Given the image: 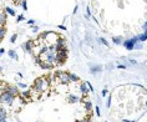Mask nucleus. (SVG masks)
Returning a JSON list of instances; mask_svg holds the SVG:
<instances>
[{
	"label": "nucleus",
	"instance_id": "1",
	"mask_svg": "<svg viewBox=\"0 0 147 122\" xmlns=\"http://www.w3.org/2000/svg\"><path fill=\"white\" fill-rule=\"evenodd\" d=\"M24 49L32 55L38 65L42 69L53 70L66 64L67 42L64 35L56 31H44L36 38L29 40Z\"/></svg>",
	"mask_w": 147,
	"mask_h": 122
},
{
	"label": "nucleus",
	"instance_id": "2",
	"mask_svg": "<svg viewBox=\"0 0 147 122\" xmlns=\"http://www.w3.org/2000/svg\"><path fill=\"white\" fill-rule=\"evenodd\" d=\"M6 24H8V18H6V11L4 6L0 3V42L6 35Z\"/></svg>",
	"mask_w": 147,
	"mask_h": 122
},
{
	"label": "nucleus",
	"instance_id": "3",
	"mask_svg": "<svg viewBox=\"0 0 147 122\" xmlns=\"http://www.w3.org/2000/svg\"><path fill=\"white\" fill-rule=\"evenodd\" d=\"M14 100H15V96H13L5 88L3 91H0V103H3V105H11Z\"/></svg>",
	"mask_w": 147,
	"mask_h": 122
},
{
	"label": "nucleus",
	"instance_id": "4",
	"mask_svg": "<svg viewBox=\"0 0 147 122\" xmlns=\"http://www.w3.org/2000/svg\"><path fill=\"white\" fill-rule=\"evenodd\" d=\"M0 118H6V110L0 109Z\"/></svg>",
	"mask_w": 147,
	"mask_h": 122
},
{
	"label": "nucleus",
	"instance_id": "5",
	"mask_svg": "<svg viewBox=\"0 0 147 122\" xmlns=\"http://www.w3.org/2000/svg\"><path fill=\"white\" fill-rule=\"evenodd\" d=\"M9 1H11V3H13V4H14V5H20V4H21V3H23V1H24V0H9Z\"/></svg>",
	"mask_w": 147,
	"mask_h": 122
},
{
	"label": "nucleus",
	"instance_id": "6",
	"mask_svg": "<svg viewBox=\"0 0 147 122\" xmlns=\"http://www.w3.org/2000/svg\"><path fill=\"white\" fill-rule=\"evenodd\" d=\"M0 71H1V67H0Z\"/></svg>",
	"mask_w": 147,
	"mask_h": 122
}]
</instances>
